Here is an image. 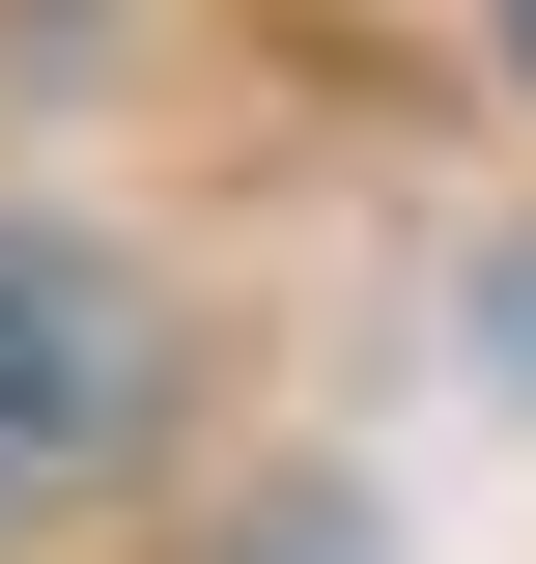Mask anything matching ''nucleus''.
<instances>
[{
	"instance_id": "nucleus-1",
	"label": "nucleus",
	"mask_w": 536,
	"mask_h": 564,
	"mask_svg": "<svg viewBox=\"0 0 536 564\" xmlns=\"http://www.w3.org/2000/svg\"><path fill=\"white\" fill-rule=\"evenodd\" d=\"M141 367H170L141 282L57 254V226H0V508H85V480H114V452H141Z\"/></svg>"
},
{
	"instance_id": "nucleus-2",
	"label": "nucleus",
	"mask_w": 536,
	"mask_h": 564,
	"mask_svg": "<svg viewBox=\"0 0 536 564\" xmlns=\"http://www.w3.org/2000/svg\"><path fill=\"white\" fill-rule=\"evenodd\" d=\"M508 57H536V0H508Z\"/></svg>"
}]
</instances>
